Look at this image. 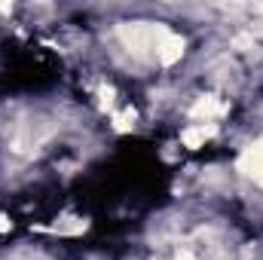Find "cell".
<instances>
[{
    "mask_svg": "<svg viewBox=\"0 0 263 260\" xmlns=\"http://www.w3.org/2000/svg\"><path fill=\"white\" fill-rule=\"evenodd\" d=\"M168 34L172 31L165 25H153V22H129L120 28V37L129 46V52H135L138 59H153V62H156L159 46L165 43Z\"/></svg>",
    "mask_w": 263,
    "mask_h": 260,
    "instance_id": "obj_1",
    "label": "cell"
},
{
    "mask_svg": "<svg viewBox=\"0 0 263 260\" xmlns=\"http://www.w3.org/2000/svg\"><path fill=\"white\" fill-rule=\"evenodd\" d=\"M239 169H242L248 178H254L257 184H263V141L251 144V147L239 156Z\"/></svg>",
    "mask_w": 263,
    "mask_h": 260,
    "instance_id": "obj_2",
    "label": "cell"
},
{
    "mask_svg": "<svg viewBox=\"0 0 263 260\" xmlns=\"http://www.w3.org/2000/svg\"><path fill=\"white\" fill-rule=\"evenodd\" d=\"M181 55H184V37H178V34H168V37H165V43L159 46V55H156V62H159V65H175Z\"/></svg>",
    "mask_w": 263,
    "mask_h": 260,
    "instance_id": "obj_3",
    "label": "cell"
},
{
    "mask_svg": "<svg viewBox=\"0 0 263 260\" xmlns=\"http://www.w3.org/2000/svg\"><path fill=\"white\" fill-rule=\"evenodd\" d=\"M211 135H214V126H211V123H199V126H190V129L184 132V135H181V141H184L187 147H193V150H196V147H202Z\"/></svg>",
    "mask_w": 263,
    "mask_h": 260,
    "instance_id": "obj_4",
    "label": "cell"
},
{
    "mask_svg": "<svg viewBox=\"0 0 263 260\" xmlns=\"http://www.w3.org/2000/svg\"><path fill=\"white\" fill-rule=\"evenodd\" d=\"M217 114H223V104H217L211 95H208V98H199L196 104H193V110H190L193 120H205V123H208L211 117H217Z\"/></svg>",
    "mask_w": 263,
    "mask_h": 260,
    "instance_id": "obj_5",
    "label": "cell"
}]
</instances>
